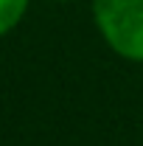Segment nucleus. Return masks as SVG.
<instances>
[{
  "label": "nucleus",
  "instance_id": "obj_2",
  "mask_svg": "<svg viewBox=\"0 0 143 146\" xmlns=\"http://www.w3.org/2000/svg\"><path fill=\"white\" fill-rule=\"evenodd\" d=\"M31 0H0V36L11 34L28 14Z\"/></svg>",
  "mask_w": 143,
  "mask_h": 146
},
{
  "label": "nucleus",
  "instance_id": "obj_3",
  "mask_svg": "<svg viewBox=\"0 0 143 146\" xmlns=\"http://www.w3.org/2000/svg\"><path fill=\"white\" fill-rule=\"evenodd\" d=\"M54 3H76V0H54Z\"/></svg>",
  "mask_w": 143,
  "mask_h": 146
},
{
  "label": "nucleus",
  "instance_id": "obj_1",
  "mask_svg": "<svg viewBox=\"0 0 143 146\" xmlns=\"http://www.w3.org/2000/svg\"><path fill=\"white\" fill-rule=\"evenodd\" d=\"M93 23L115 56L143 65V0H93Z\"/></svg>",
  "mask_w": 143,
  "mask_h": 146
}]
</instances>
